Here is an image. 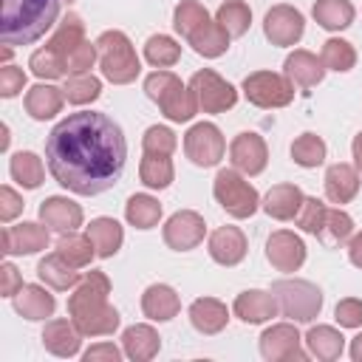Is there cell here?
I'll return each mask as SVG.
<instances>
[{
    "label": "cell",
    "instance_id": "cell-1",
    "mask_svg": "<svg viewBox=\"0 0 362 362\" xmlns=\"http://www.w3.org/2000/svg\"><path fill=\"white\" fill-rule=\"evenodd\" d=\"M45 161L59 187L76 195H99L122 178L127 141L110 116L79 110L54 124L45 141Z\"/></svg>",
    "mask_w": 362,
    "mask_h": 362
},
{
    "label": "cell",
    "instance_id": "cell-2",
    "mask_svg": "<svg viewBox=\"0 0 362 362\" xmlns=\"http://www.w3.org/2000/svg\"><path fill=\"white\" fill-rule=\"evenodd\" d=\"M110 280L105 272H88L68 297V314L82 337H107L119 328V311L107 303Z\"/></svg>",
    "mask_w": 362,
    "mask_h": 362
},
{
    "label": "cell",
    "instance_id": "cell-3",
    "mask_svg": "<svg viewBox=\"0 0 362 362\" xmlns=\"http://www.w3.org/2000/svg\"><path fill=\"white\" fill-rule=\"evenodd\" d=\"M59 17V0H3V45L37 42Z\"/></svg>",
    "mask_w": 362,
    "mask_h": 362
},
{
    "label": "cell",
    "instance_id": "cell-4",
    "mask_svg": "<svg viewBox=\"0 0 362 362\" xmlns=\"http://www.w3.org/2000/svg\"><path fill=\"white\" fill-rule=\"evenodd\" d=\"M144 93L161 107L170 122H189L198 113V96L192 88H184L181 79L170 71H153L144 79Z\"/></svg>",
    "mask_w": 362,
    "mask_h": 362
},
{
    "label": "cell",
    "instance_id": "cell-5",
    "mask_svg": "<svg viewBox=\"0 0 362 362\" xmlns=\"http://www.w3.org/2000/svg\"><path fill=\"white\" fill-rule=\"evenodd\" d=\"M96 48H99V68H102V76L113 85H127L139 76L141 71V62L136 57V48L133 42L127 40L124 31H102L99 40H96Z\"/></svg>",
    "mask_w": 362,
    "mask_h": 362
},
{
    "label": "cell",
    "instance_id": "cell-6",
    "mask_svg": "<svg viewBox=\"0 0 362 362\" xmlns=\"http://www.w3.org/2000/svg\"><path fill=\"white\" fill-rule=\"evenodd\" d=\"M272 294L277 300L280 314L294 322H311L322 308V291L308 280H297V277L277 280L272 283Z\"/></svg>",
    "mask_w": 362,
    "mask_h": 362
},
{
    "label": "cell",
    "instance_id": "cell-7",
    "mask_svg": "<svg viewBox=\"0 0 362 362\" xmlns=\"http://www.w3.org/2000/svg\"><path fill=\"white\" fill-rule=\"evenodd\" d=\"M215 201L232 215V218H252L260 206L257 189L238 173V170H221L212 184Z\"/></svg>",
    "mask_w": 362,
    "mask_h": 362
},
{
    "label": "cell",
    "instance_id": "cell-8",
    "mask_svg": "<svg viewBox=\"0 0 362 362\" xmlns=\"http://www.w3.org/2000/svg\"><path fill=\"white\" fill-rule=\"evenodd\" d=\"M243 96L255 105V107H286L294 99V85L286 74H274V71H255L243 79Z\"/></svg>",
    "mask_w": 362,
    "mask_h": 362
},
{
    "label": "cell",
    "instance_id": "cell-9",
    "mask_svg": "<svg viewBox=\"0 0 362 362\" xmlns=\"http://www.w3.org/2000/svg\"><path fill=\"white\" fill-rule=\"evenodd\" d=\"M184 153L198 167H215L226 153V141L212 122H198L184 136Z\"/></svg>",
    "mask_w": 362,
    "mask_h": 362
},
{
    "label": "cell",
    "instance_id": "cell-10",
    "mask_svg": "<svg viewBox=\"0 0 362 362\" xmlns=\"http://www.w3.org/2000/svg\"><path fill=\"white\" fill-rule=\"evenodd\" d=\"M189 88L195 90L204 113H223V110L235 107V102H238V90L209 68L195 71L189 79Z\"/></svg>",
    "mask_w": 362,
    "mask_h": 362
},
{
    "label": "cell",
    "instance_id": "cell-11",
    "mask_svg": "<svg viewBox=\"0 0 362 362\" xmlns=\"http://www.w3.org/2000/svg\"><path fill=\"white\" fill-rule=\"evenodd\" d=\"M305 31V20L294 6H272L263 17V34L272 45H297Z\"/></svg>",
    "mask_w": 362,
    "mask_h": 362
},
{
    "label": "cell",
    "instance_id": "cell-12",
    "mask_svg": "<svg viewBox=\"0 0 362 362\" xmlns=\"http://www.w3.org/2000/svg\"><path fill=\"white\" fill-rule=\"evenodd\" d=\"M206 235V223L198 212L192 209H178L167 218L164 223V243L175 252H189L195 249Z\"/></svg>",
    "mask_w": 362,
    "mask_h": 362
},
{
    "label": "cell",
    "instance_id": "cell-13",
    "mask_svg": "<svg viewBox=\"0 0 362 362\" xmlns=\"http://www.w3.org/2000/svg\"><path fill=\"white\" fill-rule=\"evenodd\" d=\"M303 337L291 322H277L260 334V354L269 362H283V359H305L303 351Z\"/></svg>",
    "mask_w": 362,
    "mask_h": 362
},
{
    "label": "cell",
    "instance_id": "cell-14",
    "mask_svg": "<svg viewBox=\"0 0 362 362\" xmlns=\"http://www.w3.org/2000/svg\"><path fill=\"white\" fill-rule=\"evenodd\" d=\"M229 161L243 175H260L266 170V161H269L266 141L257 133H249V130L238 133L229 144Z\"/></svg>",
    "mask_w": 362,
    "mask_h": 362
},
{
    "label": "cell",
    "instance_id": "cell-15",
    "mask_svg": "<svg viewBox=\"0 0 362 362\" xmlns=\"http://www.w3.org/2000/svg\"><path fill=\"white\" fill-rule=\"evenodd\" d=\"M266 260L277 272H297L305 263V243H303V238L288 232V229L272 232V238L266 240Z\"/></svg>",
    "mask_w": 362,
    "mask_h": 362
},
{
    "label": "cell",
    "instance_id": "cell-16",
    "mask_svg": "<svg viewBox=\"0 0 362 362\" xmlns=\"http://www.w3.org/2000/svg\"><path fill=\"white\" fill-rule=\"evenodd\" d=\"M3 255H37L48 246V226L23 221L17 226H3Z\"/></svg>",
    "mask_w": 362,
    "mask_h": 362
},
{
    "label": "cell",
    "instance_id": "cell-17",
    "mask_svg": "<svg viewBox=\"0 0 362 362\" xmlns=\"http://www.w3.org/2000/svg\"><path fill=\"white\" fill-rule=\"evenodd\" d=\"M40 221H42L48 229L59 232V235L76 232V229L82 226V206L74 204L71 198L51 195V198H45V201L40 204Z\"/></svg>",
    "mask_w": 362,
    "mask_h": 362
},
{
    "label": "cell",
    "instance_id": "cell-18",
    "mask_svg": "<svg viewBox=\"0 0 362 362\" xmlns=\"http://www.w3.org/2000/svg\"><path fill=\"white\" fill-rule=\"evenodd\" d=\"M283 74L291 79L294 88L308 90V88H314V85L322 82V76H325V65H322V59H320L317 54L297 48V51H291V54L286 57V62H283Z\"/></svg>",
    "mask_w": 362,
    "mask_h": 362
},
{
    "label": "cell",
    "instance_id": "cell-19",
    "mask_svg": "<svg viewBox=\"0 0 362 362\" xmlns=\"http://www.w3.org/2000/svg\"><path fill=\"white\" fill-rule=\"evenodd\" d=\"M235 317L243 320V322H269L272 317H277V300L272 291H260V288H249V291H240L235 297V305H232Z\"/></svg>",
    "mask_w": 362,
    "mask_h": 362
},
{
    "label": "cell",
    "instance_id": "cell-20",
    "mask_svg": "<svg viewBox=\"0 0 362 362\" xmlns=\"http://www.w3.org/2000/svg\"><path fill=\"white\" fill-rule=\"evenodd\" d=\"M209 257L221 266H238L246 257V238L238 226H218L209 235Z\"/></svg>",
    "mask_w": 362,
    "mask_h": 362
},
{
    "label": "cell",
    "instance_id": "cell-21",
    "mask_svg": "<svg viewBox=\"0 0 362 362\" xmlns=\"http://www.w3.org/2000/svg\"><path fill=\"white\" fill-rule=\"evenodd\" d=\"M11 300H14L17 314L25 317V320H31V322L51 317L54 308H57L54 294H51L48 288H42V286H34V283H23V288H20Z\"/></svg>",
    "mask_w": 362,
    "mask_h": 362
},
{
    "label": "cell",
    "instance_id": "cell-22",
    "mask_svg": "<svg viewBox=\"0 0 362 362\" xmlns=\"http://www.w3.org/2000/svg\"><path fill=\"white\" fill-rule=\"evenodd\" d=\"M141 311H144V317H150L156 322H167V320H173L181 311V300H178L173 286L153 283L141 294Z\"/></svg>",
    "mask_w": 362,
    "mask_h": 362
},
{
    "label": "cell",
    "instance_id": "cell-23",
    "mask_svg": "<svg viewBox=\"0 0 362 362\" xmlns=\"http://www.w3.org/2000/svg\"><path fill=\"white\" fill-rule=\"evenodd\" d=\"M158 348H161V337H158V331H156L153 325H147V322L130 325V328H124V334H122V351H124V356H130L133 362H147V359H153V356L158 354Z\"/></svg>",
    "mask_w": 362,
    "mask_h": 362
},
{
    "label": "cell",
    "instance_id": "cell-24",
    "mask_svg": "<svg viewBox=\"0 0 362 362\" xmlns=\"http://www.w3.org/2000/svg\"><path fill=\"white\" fill-rule=\"evenodd\" d=\"M189 322H192V328H195L198 334L212 337V334H218V331L226 328L229 311H226V305H223L221 300H215V297H198V300L189 305Z\"/></svg>",
    "mask_w": 362,
    "mask_h": 362
},
{
    "label": "cell",
    "instance_id": "cell-25",
    "mask_svg": "<svg viewBox=\"0 0 362 362\" xmlns=\"http://www.w3.org/2000/svg\"><path fill=\"white\" fill-rule=\"evenodd\" d=\"M303 201H305V195H303V189L297 184H277V187H272L266 192L263 209H266V215H272L277 221H294L300 206H303Z\"/></svg>",
    "mask_w": 362,
    "mask_h": 362
},
{
    "label": "cell",
    "instance_id": "cell-26",
    "mask_svg": "<svg viewBox=\"0 0 362 362\" xmlns=\"http://www.w3.org/2000/svg\"><path fill=\"white\" fill-rule=\"evenodd\" d=\"M359 192V173L351 164H331L325 170V198L331 204H348Z\"/></svg>",
    "mask_w": 362,
    "mask_h": 362
},
{
    "label": "cell",
    "instance_id": "cell-27",
    "mask_svg": "<svg viewBox=\"0 0 362 362\" xmlns=\"http://www.w3.org/2000/svg\"><path fill=\"white\" fill-rule=\"evenodd\" d=\"M62 102H65L62 88L40 82V85L28 88V93H25V113L37 122H45V119H54L62 110Z\"/></svg>",
    "mask_w": 362,
    "mask_h": 362
},
{
    "label": "cell",
    "instance_id": "cell-28",
    "mask_svg": "<svg viewBox=\"0 0 362 362\" xmlns=\"http://www.w3.org/2000/svg\"><path fill=\"white\" fill-rule=\"evenodd\" d=\"M79 328L74 325V320H51L42 331V345L45 351H51L54 356H76L79 354Z\"/></svg>",
    "mask_w": 362,
    "mask_h": 362
},
{
    "label": "cell",
    "instance_id": "cell-29",
    "mask_svg": "<svg viewBox=\"0 0 362 362\" xmlns=\"http://www.w3.org/2000/svg\"><path fill=\"white\" fill-rule=\"evenodd\" d=\"M37 277H40L45 286L57 288V291H68V288H74V286L82 280L79 272H76L59 252L45 255V257L37 263Z\"/></svg>",
    "mask_w": 362,
    "mask_h": 362
},
{
    "label": "cell",
    "instance_id": "cell-30",
    "mask_svg": "<svg viewBox=\"0 0 362 362\" xmlns=\"http://www.w3.org/2000/svg\"><path fill=\"white\" fill-rule=\"evenodd\" d=\"M303 342L308 345V354L322 359V362H334L345 351V337L334 325H314V328H308Z\"/></svg>",
    "mask_w": 362,
    "mask_h": 362
},
{
    "label": "cell",
    "instance_id": "cell-31",
    "mask_svg": "<svg viewBox=\"0 0 362 362\" xmlns=\"http://www.w3.org/2000/svg\"><path fill=\"white\" fill-rule=\"evenodd\" d=\"M88 238L96 246V257H113L122 249L124 232H122V223L113 218H93L88 223Z\"/></svg>",
    "mask_w": 362,
    "mask_h": 362
},
{
    "label": "cell",
    "instance_id": "cell-32",
    "mask_svg": "<svg viewBox=\"0 0 362 362\" xmlns=\"http://www.w3.org/2000/svg\"><path fill=\"white\" fill-rule=\"evenodd\" d=\"M311 14L325 31H342L354 23L356 8H354L351 0H317Z\"/></svg>",
    "mask_w": 362,
    "mask_h": 362
},
{
    "label": "cell",
    "instance_id": "cell-33",
    "mask_svg": "<svg viewBox=\"0 0 362 362\" xmlns=\"http://www.w3.org/2000/svg\"><path fill=\"white\" fill-rule=\"evenodd\" d=\"M229 34L223 31V25L218 23V20H209V23H204L187 42L201 54V57H206V59H215V57H221L226 48H229Z\"/></svg>",
    "mask_w": 362,
    "mask_h": 362
},
{
    "label": "cell",
    "instance_id": "cell-34",
    "mask_svg": "<svg viewBox=\"0 0 362 362\" xmlns=\"http://www.w3.org/2000/svg\"><path fill=\"white\" fill-rule=\"evenodd\" d=\"M124 218L136 229H153L161 221V204H158V198H153L147 192H136L124 204Z\"/></svg>",
    "mask_w": 362,
    "mask_h": 362
},
{
    "label": "cell",
    "instance_id": "cell-35",
    "mask_svg": "<svg viewBox=\"0 0 362 362\" xmlns=\"http://www.w3.org/2000/svg\"><path fill=\"white\" fill-rule=\"evenodd\" d=\"M8 173H11V178H14L20 187H25V189H37V187L42 184V178H45L42 158H40L37 153H31V150L14 153V156H11V164H8Z\"/></svg>",
    "mask_w": 362,
    "mask_h": 362
},
{
    "label": "cell",
    "instance_id": "cell-36",
    "mask_svg": "<svg viewBox=\"0 0 362 362\" xmlns=\"http://www.w3.org/2000/svg\"><path fill=\"white\" fill-rule=\"evenodd\" d=\"M139 178L144 187L150 189H167L175 178V170H173V161L170 156H158V153H144L141 164H139Z\"/></svg>",
    "mask_w": 362,
    "mask_h": 362
},
{
    "label": "cell",
    "instance_id": "cell-37",
    "mask_svg": "<svg viewBox=\"0 0 362 362\" xmlns=\"http://www.w3.org/2000/svg\"><path fill=\"white\" fill-rule=\"evenodd\" d=\"M351 235H354V218L348 212H342V209H328L325 218H322V226L317 232V238L322 240V246L337 249L345 240H351Z\"/></svg>",
    "mask_w": 362,
    "mask_h": 362
},
{
    "label": "cell",
    "instance_id": "cell-38",
    "mask_svg": "<svg viewBox=\"0 0 362 362\" xmlns=\"http://www.w3.org/2000/svg\"><path fill=\"white\" fill-rule=\"evenodd\" d=\"M57 252H59L74 269H85V266H90V260H93V255H96V246H93V240H90L88 235L65 232V235L59 238V243H57Z\"/></svg>",
    "mask_w": 362,
    "mask_h": 362
},
{
    "label": "cell",
    "instance_id": "cell-39",
    "mask_svg": "<svg viewBox=\"0 0 362 362\" xmlns=\"http://www.w3.org/2000/svg\"><path fill=\"white\" fill-rule=\"evenodd\" d=\"M82 42H85V25H82V20H79L76 14H68L45 45H48L51 51H57L59 57L68 59V54H71L76 45H82Z\"/></svg>",
    "mask_w": 362,
    "mask_h": 362
},
{
    "label": "cell",
    "instance_id": "cell-40",
    "mask_svg": "<svg viewBox=\"0 0 362 362\" xmlns=\"http://www.w3.org/2000/svg\"><path fill=\"white\" fill-rule=\"evenodd\" d=\"M215 20L223 25V31L229 37H243L252 25V8L243 0H226V3H221Z\"/></svg>",
    "mask_w": 362,
    "mask_h": 362
},
{
    "label": "cell",
    "instance_id": "cell-41",
    "mask_svg": "<svg viewBox=\"0 0 362 362\" xmlns=\"http://www.w3.org/2000/svg\"><path fill=\"white\" fill-rule=\"evenodd\" d=\"M212 17H209V11L198 3V0H181L178 6H175V11H173V25H175V31L184 37V40H189L204 23H209Z\"/></svg>",
    "mask_w": 362,
    "mask_h": 362
},
{
    "label": "cell",
    "instance_id": "cell-42",
    "mask_svg": "<svg viewBox=\"0 0 362 362\" xmlns=\"http://www.w3.org/2000/svg\"><path fill=\"white\" fill-rule=\"evenodd\" d=\"M320 59L325 65V71H351L356 65V51L348 40H339V37H331L322 42V51H320Z\"/></svg>",
    "mask_w": 362,
    "mask_h": 362
},
{
    "label": "cell",
    "instance_id": "cell-43",
    "mask_svg": "<svg viewBox=\"0 0 362 362\" xmlns=\"http://www.w3.org/2000/svg\"><path fill=\"white\" fill-rule=\"evenodd\" d=\"M144 59L153 68H170V65H175L181 59V45L167 34H153L144 42Z\"/></svg>",
    "mask_w": 362,
    "mask_h": 362
},
{
    "label": "cell",
    "instance_id": "cell-44",
    "mask_svg": "<svg viewBox=\"0 0 362 362\" xmlns=\"http://www.w3.org/2000/svg\"><path fill=\"white\" fill-rule=\"evenodd\" d=\"M65 90V99L71 105H90L93 99H99L102 93V82L93 76V74H71L62 85Z\"/></svg>",
    "mask_w": 362,
    "mask_h": 362
},
{
    "label": "cell",
    "instance_id": "cell-45",
    "mask_svg": "<svg viewBox=\"0 0 362 362\" xmlns=\"http://www.w3.org/2000/svg\"><path fill=\"white\" fill-rule=\"evenodd\" d=\"M28 68H31V74L40 76V79H59V76H68V59L59 57L57 51H51L48 45L31 54Z\"/></svg>",
    "mask_w": 362,
    "mask_h": 362
},
{
    "label": "cell",
    "instance_id": "cell-46",
    "mask_svg": "<svg viewBox=\"0 0 362 362\" xmlns=\"http://www.w3.org/2000/svg\"><path fill=\"white\" fill-rule=\"evenodd\" d=\"M291 158L300 167H320L325 161V141L317 133H303L291 144Z\"/></svg>",
    "mask_w": 362,
    "mask_h": 362
},
{
    "label": "cell",
    "instance_id": "cell-47",
    "mask_svg": "<svg viewBox=\"0 0 362 362\" xmlns=\"http://www.w3.org/2000/svg\"><path fill=\"white\" fill-rule=\"evenodd\" d=\"M175 144H178L175 133H173L170 127H164V124H153V127H147V130H144V136H141V147H144V153L173 156Z\"/></svg>",
    "mask_w": 362,
    "mask_h": 362
},
{
    "label": "cell",
    "instance_id": "cell-48",
    "mask_svg": "<svg viewBox=\"0 0 362 362\" xmlns=\"http://www.w3.org/2000/svg\"><path fill=\"white\" fill-rule=\"evenodd\" d=\"M325 212H328V206H325L320 198H305L294 221H297V226H300L303 232H308V235H317V232H320V226H322V218H325Z\"/></svg>",
    "mask_w": 362,
    "mask_h": 362
},
{
    "label": "cell",
    "instance_id": "cell-49",
    "mask_svg": "<svg viewBox=\"0 0 362 362\" xmlns=\"http://www.w3.org/2000/svg\"><path fill=\"white\" fill-rule=\"evenodd\" d=\"M99 59V48H96V42H82V45H76L71 54H68V76L71 74H90V68H93V62Z\"/></svg>",
    "mask_w": 362,
    "mask_h": 362
},
{
    "label": "cell",
    "instance_id": "cell-50",
    "mask_svg": "<svg viewBox=\"0 0 362 362\" xmlns=\"http://www.w3.org/2000/svg\"><path fill=\"white\" fill-rule=\"evenodd\" d=\"M334 320L342 328H359L362 325V300H356V297L339 300L337 308H334Z\"/></svg>",
    "mask_w": 362,
    "mask_h": 362
},
{
    "label": "cell",
    "instance_id": "cell-51",
    "mask_svg": "<svg viewBox=\"0 0 362 362\" xmlns=\"http://www.w3.org/2000/svg\"><path fill=\"white\" fill-rule=\"evenodd\" d=\"M25 88V71L17 65H3L0 68V96L11 99Z\"/></svg>",
    "mask_w": 362,
    "mask_h": 362
},
{
    "label": "cell",
    "instance_id": "cell-52",
    "mask_svg": "<svg viewBox=\"0 0 362 362\" xmlns=\"http://www.w3.org/2000/svg\"><path fill=\"white\" fill-rule=\"evenodd\" d=\"M23 212V198L11 187H0V221L8 223Z\"/></svg>",
    "mask_w": 362,
    "mask_h": 362
},
{
    "label": "cell",
    "instance_id": "cell-53",
    "mask_svg": "<svg viewBox=\"0 0 362 362\" xmlns=\"http://www.w3.org/2000/svg\"><path fill=\"white\" fill-rule=\"evenodd\" d=\"M20 288H23V277H20L17 266L14 263H3L0 266V294L3 297H14Z\"/></svg>",
    "mask_w": 362,
    "mask_h": 362
},
{
    "label": "cell",
    "instance_id": "cell-54",
    "mask_svg": "<svg viewBox=\"0 0 362 362\" xmlns=\"http://www.w3.org/2000/svg\"><path fill=\"white\" fill-rule=\"evenodd\" d=\"M82 359L85 362H119L122 359V351L113 342H99V345H90L82 354Z\"/></svg>",
    "mask_w": 362,
    "mask_h": 362
},
{
    "label": "cell",
    "instance_id": "cell-55",
    "mask_svg": "<svg viewBox=\"0 0 362 362\" xmlns=\"http://www.w3.org/2000/svg\"><path fill=\"white\" fill-rule=\"evenodd\" d=\"M348 257H351V263L356 269H362V232L351 235V240H348Z\"/></svg>",
    "mask_w": 362,
    "mask_h": 362
},
{
    "label": "cell",
    "instance_id": "cell-56",
    "mask_svg": "<svg viewBox=\"0 0 362 362\" xmlns=\"http://www.w3.org/2000/svg\"><path fill=\"white\" fill-rule=\"evenodd\" d=\"M351 150H354V161H356V170L362 173V133H356V136H354V144H351Z\"/></svg>",
    "mask_w": 362,
    "mask_h": 362
},
{
    "label": "cell",
    "instance_id": "cell-57",
    "mask_svg": "<svg viewBox=\"0 0 362 362\" xmlns=\"http://www.w3.org/2000/svg\"><path fill=\"white\" fill-rule=\"evenodd\" d=\"M351 359L354 362H362V334H356L351 339Z\"/></svg>",
    "mask_w": 362,
    "mask_h": 362
},
{
    "label": "cell",
    "instance_id": "cell-58",
    "mask_svg": "<svg viewBox=\"0 0 362 362\" xmlns=\"http://www.w3.org/2000/svg\"><path fill=\"white\" fill-rule=\"evenodd\" d=\"M0 147H3V150L8 147V127H6V124H3V141H0Z\"/></svg>",
    "mask_w": 362,
    "mask_h": 362
}]
</instances>
